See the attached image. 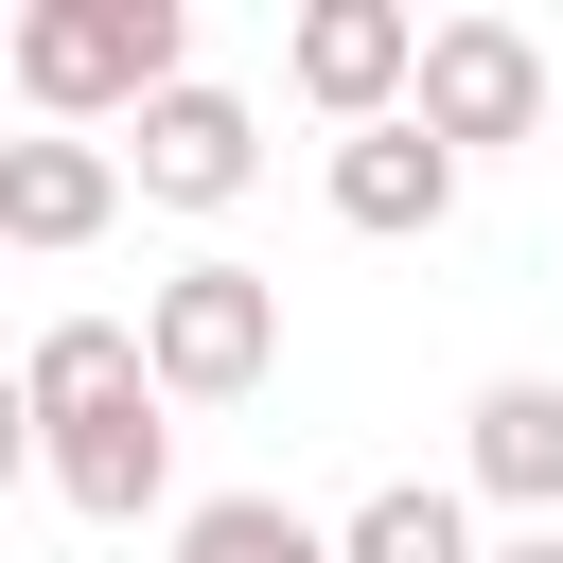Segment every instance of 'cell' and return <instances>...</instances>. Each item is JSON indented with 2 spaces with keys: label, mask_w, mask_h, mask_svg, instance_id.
I'll return each mask as SVG.
<instances>
[{
  "label": "cell",
  "mask_w": 563,
  "mask_h": 563,
  "mask_svg": "<svg viewBox=\"0 0 563 563\" xmlns=\"http://www.w3.org/2000/svg\"><path fill=\"white\" fill-rule=\"evenodd\" d=\"M18 440H35L53 510H88V528H141L176 493V387L123 317H53L18 352Z\"/></svg>",
  "instance_id": "cell-1"
},
{
  "label": "cell",
  "mask_w": 563,
  "mask_h": 563,
  "mask_svg": "<svg viewBox=\"0 0 563 563\" xmlns=\"http://www.w3.org/2000/svg\"><path fill=\"white\" fill-rule=\"evenodd\" d=\"M0 53H18V106L88 141V123H141L158 88H194V0H35Z\"/></svg>",
  "instance_id": "cell-2"
},
{
  "label": "cell",
  "mask_w": 563,
  "mask_h": 563,
  "mask_svg": "<svg viewBox=\"0 0 563 563\" xmlns=\"http://www.w3.org/2000/svg\"><path fill=\"white\" fill-rule=\"evenodd\" d=\"M141 352H158V387H176V405H246V387L282 369V282L211 246V264H176V282L141 299Z\"/></svg>",
  "instance_id": "cell-3"
},
{
  "label": "cell",
  "mask_w": 563,
  "mask_h": 563,
  "mask_svg": "<svg viewBox=\"0 0 563 563\" xmlns=\"http://www.w3.org/2000/svg\"><path fill=\"white\" fill-rule=\"evenodd\" d=\"M422 35H440V18H405V0H299L282 88H299L334 141H369V123H405V106H422Z\"/></svg>",
  "instance_id": "cell-4"
},
{
  "label": "cell",
  "mask_w": 563,
  "mask_h": 563,
  "mask_svg": "<svg viewBox=\"0 0 563 563\" xmlns=\"http://www.w3.org/2000/svg\"><path fill=\"white\" fill-rule=\"evenodd\" d=\"M123 176H141V211H246V176H264V106L246 88H158L141 123H123Z\"/></svg>",
  "instance_id": "cell-5"
},
{
  "label": "cell",
  "mask_w": 563,
  "mask_h": 563,
  "mask_svg": "<svg viewBox=\"0 0 563 563\" xmlns=\"http://www.w3.org/2000/svg\"><path fill=\"white\" fill-rule=\"evenodd\" d=\"M422 123H440L457 158L545 141V35H528V18H440V35H422Z\"/></svg>",
  "instance_id": "cell-6"
},
{
  "label": "cell",
  "mask_w": 563,
  "mask_h": 563,
  "mask_svg": "<svg viewBox=\"0 0 563 563\" xmlns=\"http://www.w3.org/2000/svg\"><path fill=\"white\" fill-rule=\"evenodd\" d=\"M123 194H141V176H123V141H70V123L0 141V246H18V264L106 246V211H123Z\"/></svg>",
  "instance_id": "cell-7"
},
{
  "label": "cell",
  "mask_w": 563,
  "mask_h": 563,
  "mask_svg": "<svg viewBox=\"0 0 563 563\" xmlns=\"http://www.w3.org/2000/svg\"><path fill=\"white\" fill-rule=\"evenodd\" d=\"M457 493L563 528V387H545V369H493V387L457 405Z\"/></svg>",
  "instance_id": "cell-8"
},
{
  "label": "cell",
  "mask_w": 563,
  "mask_h": 563,
  "mask_svg": "<svg viewBox=\"0 0 563 563\" xmlns=\"http://www.w3.org/2000/svg\"><path fill=\"white\" fill-rule=\"evenodd\" d=\"M457 176H475V158H457V141H440V123L405 106V123L334 141V229H369V246H422V229L457 211Z\"/></svg>",
  "instance_id": "cell-9"
},
{
  "label": "cell",
  "mask_w": 563,
  "mask_h": 563,
  "mask_svg": "<svg viewBox=\"0 0 563 563\" xmlns=\"http://www.w3.org/2000/svg\"><path fill=\"white\" fill-rule=\"evenodd\" d=\"M352 563H493L475 545V493H440V475H387V493H352V528H334Z\"/></svg>",
  "instance_id": "cell-10"
},
{
  "label": "cell",
  "mask_w": 563,
  "mask_h": 563,
  "mask_svg": "<svg viewBox=\"0 0 563 563\" xmlns=\"http://www.w3.org/2000/svg\"><path fill=\"white\" fill-rule=\"evenodd\" d=\"M176 563H352L317 510H282V493H194L176 510Z\"/></svg>",
  "instance_id": "cell-11"
},
{
  "label": "cell",
  "mask_w": 563,
  "mask_h": 563,
  "mask_svg": "<svg viewBox=\"0 0 563 563\" xmlns=\"http://www.w3.org/2000/svg\"><path fill=\"white\" fill-rule=\"evenodd\" d=\"M493 563H563V528H510V545H493Z\"/></svg>",
  "instance_id": "cell-12"
}]
</instances>
